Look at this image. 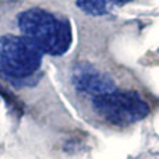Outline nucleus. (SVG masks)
Returning <instances> with one entry per match:
<instances>
[{
	"label": "nucleus",
	"instance_id": "1",
	"mask_svg": "<svg viewBox=\"0 0 159 159\" xmlns=\"http://www.w3.org/2000/svg\"><path fill=\"white\" fill-rule=\"evenodd\" d=\"M17 22L21 35L36 45L43 55L61 56L71 46V24L64 17H56L41 7H31L17 16Z\"/></svg>",
	"mask_w": 159,
	"mask_h": 159
},
{
	"label": "nucleus",
	"instance_id": "2",
	"mask_svg": "<svg viewBox=\"0 0 159 159\" xmlns=\"http://www.w3.org/2000/svg\"><path fill=\"white\" fill-rule=\"evenodd\" d=\"M43 53L22 35L0 38V70L14 84H34L42 64Z\"/></svg>",
	"mask_w": 159,
	"mask_h": 159
},
{
	"label": "nucleus",
	"instance_id": "3",
	"mask_svg": "<svg viewBox=\"0 0 159 159\" xmlns=\"http://www.w3.org/2000/svg\"><path fill=\"white\" fill-rule=\"evenodd\" d=\"M92 106L98 115L115 124H130L143 120L149 113V105L134 91L110 92L93 96Z\"/></svg>",
	"mask_w": 159,
	"mask_h": 159
},
{
	"label": "nucleus",
	"instance_id": "4",
	"mask_svg": "<svg viewBox=\"0 0 159 159\" xmlns=\"http://www.w3.org/2000/svg\"><path fill=\"white\" fill-rule=\"evenodd\" d=\"M71 81L75 89H78L80 92L89 93L93 96L115 92L116 89L113 78L99 71L96 67H93L89 63H81L77 67H74Z\"/></svg>",
	"mask_w": 159,
	"mask_h": 159
},
{
	"label": "nucleus",
	"instance_id": "5",
	"mask_svg": "<svg viewBox=\"0 0 159 159\" xmlns=\"http://www.w3.org/2000/svg\"><path fill=\"white\" fill-rule=\"evenodd\" d=\"M75 4L89 16H103L112 10L116 0H75Z\"/></svg>",
	"mask_w": 159,
	"mask_h": 159
},
{
	"label": "nucleus",
	"instance_id": "6",
	"mask_svg": "<svg viewBox=\"0 0 159 159\" xmlns=\"http://www.w3.org/2000/svg\"><path fill=\"white\" fill-rule=\"evenodd\" d=\"M133 2V0H116V4H124V3Z\"/></svg>",
	"mask_w": 159,
	"mask_h": 159
}]
</instances>
